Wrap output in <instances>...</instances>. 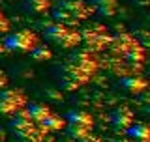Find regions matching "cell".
I'll list each match as a JSON object with an SVG mask.
<instances>
[{
  "label": "cell",
  "mask_w": 150,
  "mask_h": 142,
  "mask_svg": "<svg viewBox=\"0 0 150 142\" xmlns=\"http://www.w3.org/2000/svg\"><path fill=\"white\" fill-rule=\"evenodd\" d=\"M92 6H88L83 0H60L58 4L53 8V15L56 22L62 25H75V22L86 21L92 15Z\"/></svg>",
  "instance_id": "obj_1"
},
{
  "label": "cell",
  "mask_w": 150,
  "mask_h": 142,
  "mask_svg": "<svg viewBox=\"0 0 150 142\" xmlns=\"http://www.w3.org/2000/svg\"><path fill=\"white\" fill-rule=\"evenodd\" d=\"M81 32V43L84 45V49L90 51V53H101L103 49H107L111 41V34L103 25L100 22H90L83 28Z\"/></svg>",
  "instance_id": "obj_2"
},
{
  "label": "cell",
  "mask_w": 150,
  "mask_h": 142,
  "mask_svg": "<svg viewBox=\"0 0 150 142\" xmlns=\"http://www.w3.org/2000/svg\"><path fill=\"white\" fill-rule=\"evenodd\" d=\"M45 37L51 43L60 45L64 49H77L81 45V32L69 25H62V22H54V25L47 26Z\"/></svg>",
  "instance_id": "obj_3"
},
{
  "label": "cell",
  "mask_w": 150,
  "mask_h": 142,
  "mask_svg": "<svg viewBox=\"0 0 150 142\" xmlns=\"http://www.w3.org/2000/svg\"><path fill=\"white\" fill-rule=\"evenodd\" d=\"M36 45H40V37L32 30H19L9 34L4 39V47L6 51H13V53H30Z\"/></svg>",
  "instance_id": "obj_4"
},
{
  "label": "cell",
  "mask_w": 150,
  "mask_h": 142,
  "mask_svg": "<svg viewBox=\"0 0 150 142\" xmlns=\"http://www.w3.org/2000/svg\"><path fill=\"white\" fill-rule=\"evenodd\" d=\"M28 105V97L23 90H2L0 92V114L13 116Z\"/></svg>",
  "instance_id": "obj_5"
},
{
  "label": "cell",
  "mask_w": 150,
  "mask_h": 142,
  "mask_svg": "<svg viewBox=\"0 0 150 142\" xmlns=\"http://www.w3.org/2000/svg\"><path fill=\"white\" fill-rule=\"evenodd\" d=\"M90 82V75H86L84 71L75 67L73 64H66L60 67V86L66 92H73L79 90L81 86Z\"/></svg>",
  "instance_id": "obj_6"
},
{
  "label": "cell",
  "mask_w": 150,
  "mask_h": 142,
  "mask_svg": "<svg viewBox=\"0 0 150 142\" xmlns=\"http://www.w3.org/2000/svg\"><path fill=\"white\" fill-rule=\"evenodd\" d=\"M69 64H73L75 67H79L81 71H84L86 75H90V77L96 73L98 69H100V60L96 58V54H94V53H90V51H86V49L75 51Z\"/></svg>",
  "instance_id": "obj_7"
},
{
  "label": "cell",
  "mask_w": 150,
  "mask_h": 142,
  "mask_svg": "<svg viewBox=\"0 0 150 142\" xmlns=\"http://www.w3.org/2000/svg\"><path fill=\"white\" fill-rule=\"evenodd\" d=\"M135 43H137V39H135L133 36H129V34H118V36H111V41H109V45H107V49L111 51V54L122 58V56L128 53Z\"/></svg>",
  "instance_id": "obj_8"
},
{
  "label": "cell",
  "mask_w": 150,
  "mask_h": 142,
  "mask_svg": "<svg viewBox=\"0 0 150 142\" xmlns=\"http://www.w3.org/2000/svg\"><path fill=\"white\" fill-rule=\"evenodd\" d=\"M133 110L129 107H118L115 112L111 114V122L115 125V129L118 131H128L129 125L133 124Z\"/></svg>",
  "instance_id": "obj_9"
},
{
  "label": "cell",
  "mask_w": 150,
  "mask_h": 142,
  "mask_svg": "<svg viewBox=\"0 0 150 142\" xmlns=\"http://www.w3.org/2000/svg\"><path fill=\"white\" fill-rule=\"evenodd\" d=\"M146 86H148L146 79L141 75H126L120 79V88H124L128 93H141L146 90Z\"/></svg>",
  "instance_id": "obj_10"
},
{
  "label": "cell",
  "mask_w": 150,
  "mask_h": 142,
  "mask_svg": "<svg viewBox=\"0 0 150 142\" xmlns=\"http://www.w3.org/2000/svg\"><path fill=\"white\" fill-rule=\"evenodd\" d=\"M66 122L68 124H73V125H81V127H86V129H94V116L86 110H71L68 112L66 116Z\"/></svg>",
  "instance_id": "obj_11"
},
{
  "label": "cell",
  "mask_w": 150,
  "mask_h": 142,
  "mask_svg": "<svg viewBox=\"0 0 150 142\" xmlns=\"http://www.w3.org/2000/svg\"><path fill=\"white\" fill-rule=\"evenodd\" d=\"M90 6L101 17H115L118 11V0H90Z\"/></svg>",
  "instance_id": "obj_12"
},
{
  "label": "cell",
  "mask_w": 150,
  "mask_h": 142,
  "mask_svg": "<svg viewBox=\"0 0 150 142\" xmlns=\"http://www.w3.org/2000/svg\"><path fill=\"white\" fill-rule=\"evenodd\" d=\"M25 110H26V114L32 118L34 124H41V122H43L45 118L53 112V110H51V107L45 105V103H30V105L25 107Z\"/></svg>",
  "instance_id": "obj_13"
},
{
  "label": "cell",
  "mask_w": 150,
  "mask_h": 142,
  "mask_svg": "<svg viewBox=\"0 0 150 142\" xmlns=\"http://www.w3.org/2000/svg\"><path fill=\"white\" fill-rule=\"evenodd\" d=\"M128 135L133 142H150V127L146 124H131Z\"/></svg>",
  "instance_id": "obj_14"
},
{
  "label": "cell",
  "mask_w": 150,
  "mask_h": 142,
  "mask_svg": "<svg viewBox=\"0 0 150 142\" xmlns=\"http://www.w3.org/2000/svg\"><path fill=\"white\" fill-rule=\"evenodd\" d=\"M43 129L47 131V133H51V131H62V129H66V125H68V122H66V118H62V116H58V114H54V112H51L49 116L45 118L43 122L40 124Z\"/></svg>",
  "instance_id": "obj_15"
},
{
  "label": "cell",
  "mask_w": 150,
  "mask_h": 142,
  "mask_svg": "<svg viewBox=\"0 0 150 142\" xmlns=\"http://www.w3.org/2000/svg\"><path fill=\"white\" fill-rule=\"evenodd\" d=\"M122 58H124L129 65H141V64L144 62V58H146V53H144V49H143L139 43H135V45L128 51V53L122 56Z\"/></svg>",
  "instance_id": "obj_16"
},
{
  "label": "cell",
  "mask_w": 150,
  "mask_h": 142,
  "mask_svg": "<svg viewBox=\"0 0 150 142\" xmlns=\"http://www.w3.org/2000/svg\"><path fill=\"white\" fill-rule=\"evenodd\" d=\"M51 6H53L51 0H25V9L30 13H36V15L49 11Z\"/></svg>",
  "instance_id": "obj_17"
},
{
  "label": "cell",
  "mask_w": 150,
  "mask_h": 142,
  "mask_svg": "<svg viewBox=\"0 0 150 142\" xmlns=\"http://www.w3.org/2000/svg\"><path fill=\"white\" fill-rule=\"evenodd\" d=\"M66 131H68V135L71 136L73 140H77V142H81L83 138H86V136L92 133V131H90V129H86V127L73 125V124H68V125H66Z\"/></svg>",
  "instance_id": "obj_18"
},
{
  "label": "cell",
  "mask_w": 150,
  "mask_h": 142,
  "mask_svg": "<svg viewBox=\"0 0 150 142\" xmlns=\"http://www.w3.org/2000/svg\"><path fill=\"white\" fill-rule=\"evenodd\" d=\"M30 54H32V58H34L36 62H47V60L53 58V51H51L49 47H45V45H36L34 49L30 51Z\"/></svg>",
  "instance_id": "obj_19"
},
{
  "label": "cell",
  "mask_w": 150,
  "mask_h": 142,
  "mask_svg": "<svg viewBox=\"0 0 150 142\" xmlns=\"http://www.w3.org/2000/svg\"><path fill=\"white\" fill-rule=\"evenodd\" d=\"M9 32V19L0 11V34H8Z\"/></svg>",
  "instance_id": "obj_20"
},
{
  "label": "cell",
  "mask_w": 150,
  "mask_h": 142,
  "mask_svg": "<svg viewBox=\"0 0 150 142\" xmlns=\"http://www.w3.org/2000/svg\"><path fill=\"white\" fill-rule=\"evenodd\" d=\"M8 73H6V71H4V69H0V88H6L8 86Z\"/></svg>",
  "instance_id": "obj_21"
},
{
  "label": "cell",
  "mask_w": 150,
  "mask_h": 142,
  "mask_svg": "<svg viewBox=\"0 0 150 142\" xmlns=\"http://www.w3.org/2000/svg\"><path fill=\"white\" fill-rule=\"evenodd\" d=\"M81 142H101V138H100V136H94V135L90 133V135L86 136V138H83Z\"/></svg>",
  "instance_id": "obj_22"
},
{
  "label": "cell",
  "mask_w": 150,
  "mask_h": 142,
  "mask_svg": "<svg viewBox=\"0 0 150 142\" xmlns=\"http://www.w3.org/2000/svg\"><path fill=\"white\" fill-rule=\"evenodd\" d=\"M135 4H139V6H148V0H135Z\"/></svg>",
  "instance_id": "obj_23"
},
{
  "label": "cell",
  "mask_w": 150,
  "mask_h": 142,
  "mask_svg": "<svg viewBox=\"0 0 150 142\" xmlns=\"http://www.w3.org/2000/svg\"><path fill=\"white\" fill-rule=\"evenodd\" d=\"M2 53H6V47H4V43H0V54Z\"/></svg>",
  "instance_id": "obj_24"
}]
</instances>
